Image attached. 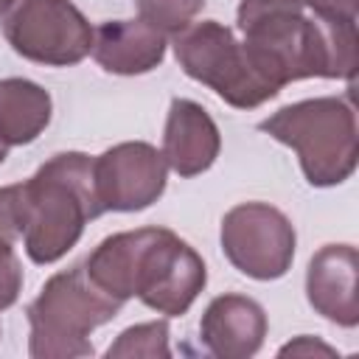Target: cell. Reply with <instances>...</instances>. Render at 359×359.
Instances as JSON below:
<instances>
[{
	"mask_svg": "<svg viewBox=\"0 0 359 359\" xmlns=\"http://www.w3.org/2000/svg\"><path fill=\"white\" fill-rule=\"evenodd\" d=\"M6 157H8V146H6L3 140H0V165L6 163Z\"/></svg>",
	"mask_w": 359,
	"mask_h": 359,
	"instance_id": "obj_21",
	"label": "cell"
},
{
	"mask_svg": "<svg viewBox=\"0 0 359 359\" xmlns=\"http://www.w3.org/2000/svg\"><path fill=\"white\" fill-rule=\"evenodd\" d=\"M258 129L297 154L303 177L314 188L339 185L356 171L359 135L348 98L317 95L286 104L264 118Z\"/></svg>",
	"mask_w": 359,
	"mask_h": 359,
	"instance_id": "obj_4",
	"label": "cell"
},
{
	"mask_svg": "<svg viewBox=\"0 0 359 359\" xmlns=\"http://www.w3.org/2000/svg\"><path fill=\"white\" fill-rule=\"evenodd\" d=\"M222 151V135L208 109L191 98H174L163 129L165 165L180 177L208 171Z\"/></svg>",
	"mask_w": 359,
	"mask_h": 359,
	"instance_id": "obj_12",
	"label": "cell"
},
{
	"mask_svg": "<svg viewBox=\"0 0 359 359\" xmlns=\"http://www.w3.org/2000/svg\"><path fill=\"white\" fill-rule=\"evenodd\" d=\"M306 297L309 306L334 325L353 328L359 323L353 244H325L311 255L306 269Z\"/></svg>",
	"mask_w": 359,
	"mask_h": 359,
	"instance_id": "obj_11",
	"label": "cell"
},
{
	"mask_svg": "<svg viewBox=\"0 0 359 359\" xmlns=\"http://www.w3.org/2000/svg\"><path fill=\"white\" fill-rule=\"evenodd\" d=\"M107 356L112 359H132V356H149V359H157V356H171V348H168V323L165 320H151V323H137L126 331L118 334V339L107 348Z\"/></svg>",
	"mask_w": 359,
	"mask_h": 359,
	"instance_id": "obj_15",
	"label": "cell"
},
{
	"mask_svg": "<svg viewBox=\"0 0 359 359\" xmlns=\"http://www.w3.org/2000/svg\"><path fill=\"white\" fill-rule=\"evenodd\" d=\"M17 3H20V0H0V17H6Z\"/></svg>",
	"mask_w": 359,
	"mask_h": 359,
	"instance_id": "obj_20",
	"label": "cell"
},
{
	"mask_svg": "<svg viewBox=\"0 0 359 359\" xmlns=\"http://www.w3.org/2000/svg\"><path fill=\"white\" fill-rule=\"evenodd\" d=\"M22 182L0 188V238L14 241L22 236Z\"/></svg>",
	"mask_w": 359,
	"mask_h": 359,
	"instance_id": "obj_18",
	"label": "cell"
},
{
	"mask_svg": "<svg viewBox=\"0 0 359 359\" xmlns=\"http://www.w3.org/2000/svg\"><path fill=\"white\" fill-rule=\"evenodd\" d=\"M171 45L185 76L210 87L236 109H255L278 95V90L250 67L241 42L219 20L191 22L171 36Z\"/></svg>",
	"mask_w": 359,
	"mask_h": 359,
	"instance_id": "obj_6",
	"label": "cell"
},
{
	"mask_svg": "<svg viewBox=\"0 0 359 359\" xmlns=\"http://www.w3.org/2000/svg\"><path fill=\"white\" fill-rule=\"evenodd\" d=\"M50 93L31 79H0V140L6 146L34 143L50 123Z\"/></svg>",
	"mask_w": 359,
	"mask_h": 359,
	"instance_id": "obj_14",
	"label": "cell"
},
{
	"mask_svg": "<svg viewBox=\"0 0 359 359\" xmlns=\"http://www.w3.org/2000/svg\"><path fill=\"white\" fill-rule=\"evenodd\" d=\"M278 356H339V353H337V348H331V345H325V342L303 334V337L286 342L278 351Z\"/></svg>",
	"mask_w": 359,
	"mask_h": 359,
	"instance_id": "obj_19",
	"label": "cell"
},
{
	"mask_svg": "<svg viewBox=\"0 0 359 359\" xmlns=\"http://www.w3.org/2000/svg\"><path fill=\"white\" fill-rule=\"evenodd\" d=\"M22 264L20 255L14 250V241H3L0 238V311L11 309L22 292Z\"/></svg>",
	"mask_w": 359,
	"mask_h": 359,
	"instance_id": "obj_17",
	"label": "cell"
},
{
	"mask_svg": "<svg viewBox=\"0 0 359 359\" xmlns=\"http://www.w3.org/2000/svg\"><path fill=\"white\" fill-rule=\"evenodd\" d=\"M224 258L252 280H278L294 261L297 233L283 210L266 202L230 208L219 230Z\"/></svg>",
	"mask_w": 359,
	"mask_h": 359,
	"instance_id": "obj_8",
	"label": "cell"
},
{
	"mask_svg": "<svg viewBox=\"0 0 359 359\" xmlns=\"http://www.w3.org/2000/svg\"><path fill=\"white\" fill-rule=\"evenodd\" d=\"M135 6L143 22L165 36H174L194 22V17L205 8V0H135Z\"/></svg>",
	"mask_w": 359,
	"mask_h": 359,
	"instance_id": "obj_16",
	"label": "cell"
},
{
	"mask_svg": "<svg viewBox=\"0 0 359 359\" xmlns=\"http://www.w3.org/2000/svg\"><path fill=\"white\" fill-rule=\"evenodd\" d=\"M93 59L115 76H143L163 65L165 34L137 20H109L93 31Z\"/></svg>",
	"mask_w": 359,
	"mask_h": 359,
	"instance_id": "obj_13",
	"label": "cell"
},
{
	"mask_svg": "<svg viewBox=\"0 0 359 359\" xmlns=\"http://www.w3.org/2000/svg\"><path fill=\"white\" fill-rule=\"evenodd\" d=\"M22 244L34 264H56L104 210L95 196L93 157L59 151L22 182Z\"/></svg>",
	"mask_w": 359,
	"mask_h": 359,
	"instance_id": "obj_3",
	"label": "cell"
},
{
	"mask_svg": "<svg viewBox=\"0 0 359 359\" xmlns=\"http://www.w3.org/2000/svg\"><path fill=\"white\" fill-rule=\"evenodd\" d=\"M121 306L87 275L84 264L50 275L25 311L31 325L28 353L34 359L93 356L90 334L115 320Z\"/></svg>",
	"mask_w": 359,
	"mask_h": 359,
	"instance_id": "obj_5",
	"label": "cell"
},
{
	"mask_svg": "<svg viewBox=\"0 0 359 359\" xmlns=\"http://www.w3.org/2000/svg\"><path fill=\"white\" fill-rule=\"evenodd\" d=\"M14 53L48 67H70L90 56L93 28L73 0H20L3 17Z\"/></svg>",
	"mask_w": 359,
	"mask_h": 359,
	"instance_id": "obj_7",
	"label": "cell"
},
{
	"mask_svg": "<svg viewBox=\"0 0 359 359\" xmlns=\"http://www.w3.org/2000/svg\"><path fill=\"white\" fill-rule=\"evenodd\" d=\"M266 311L247 294H219L208 303L199 320V339L219 359L255 356L266 339Z\"/></svg>",
	"mask_w": 359,
	"mask_h": 359,
	"instance_id": "obj_10",
	"label": "cell"
},
{
	"mask_svg": "<svg viewBox=\"0 0 359 359\" xmlns=\"http://www.w3.org/2000/svg\"><path fill=\"white\" fill-rule=\"evenodd\" d=\"M238 31L250 67L278 93L300 79L353 81L356 25L328 22L311 11H272Z\"/></svg>",
	"mask_w": 359,
	"mask_h": 359,
	"instance_id": "obj_2",
	"label": "cell"
},
{
	"mask_svg": "<svg viewBox=\"0 0 359 359\" xmlns=\"http://www.w3.org/2000/svg\"><path fill=\"white\" fill-rule=\"evenodd\" d=\"M87 275L112 297H137L165 317L185 314L208 283L202 255L168 227L107 236L87 258Z\"/></svg>",
	"mask_w": 359,
	"mask_h": 359,
	"instance_id": "obj_1",
	"label": "cell"
},
{
	"mask_svg": "<svg viewBox=\"0 0 359 359\" xmlns=\"http://www.w3.org/2000/svg\"><path fill=\"white\" fill-rule=\"evenodd\" d=\"M168 165L146 140H126L93 157V182L101 210L135 213L151 208L165 191Z\"/></svg>",
	"mask_w": 359,
	"mask_h": 359,
	"instance_id": "obj_9",
	"label": "cell"
}]
</instances>
